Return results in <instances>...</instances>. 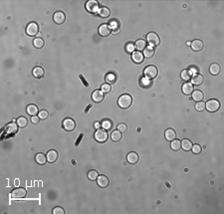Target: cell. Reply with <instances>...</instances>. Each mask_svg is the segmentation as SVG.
Here are the masks:
<instances>
[{
    "mask_svg": "<svg viewBox=\"0 0 224 214\" xmlns=\"http://www.w3.org/2000/svg\"><path fill=\"white\" fill-rule=\"evenodd\" d=\"M132 103H133V99L130 95H128V94L122 95L118 100V105L120 108H122V109L130 108V107L132 106Z\"/></svg>",
    "mask_w": 224,
    "mask_h": 214,
    "instance_id": "1",
    "label": "cell"
},
{
    "mask_svg": "<svg viewBox=\"0 0 224 214\" xmlns=\"http://www.w3.org/2000/svg\"><path fill=\"white\" fill-rule=\"evenodd\" d=\"M146 41L147 43L149 44V47H157V46L159 45L160 43V38L159 36L154 32H151L146 35Z\"/></svg>",
    "mask_w": 224,
    "mask_h": 214,
    "instance_id": "2",
    "label": "cell"
},
{
    "mask_svg": "<svg viewBox=\"0 0 224 214\" xmlns=\"http://www.w3.org/2000/svg\"><path fill=\"white\" fill-rule=\"evenodd\" d=\"M220 108V102L215 99H211L208 100L205 104V109L210 112H217Z\"/></svg>",
    "mask_w": 224,
    "mask_h": 214,
    "instance_id": "3",
    "label": "cell"
},
{
    "mask_svg": "<svg viewBox=\"0 0 224 214\" xmlns=\"http://www.w3.org/2000/svg\"><path fill=\"white\" fill-rule=\"evenodd\" d=\"M158 70L155 66H147V67L144 68V75L146 79H154L155 77L157 76Z\"/></svg>",
    "mask_w": 224,
    "mask_h": 214,
    "instance_id": "4",
    "label": "cell"
},
{
    "mask_svg": "<svg viewBox=\"0 0 224 214\" xmlns=\"http://www.w3.org/2000/svg\"><path fill=\"white\" fill-rule=\"evenodd\" d=\"M100 4L96 0H89L86 3V9L90 13H97L100 10Z\"/></svg>",
    "mask_w": 224,
    "mask_h": 214,
    "instance_id": "5",
    "label": "cell"
},
{
    "mask_svg": "<svg viewBox=\"0 0 224 214\" xmlns=\"http://www.w3.org/2000/svg\"><path fill=\"white\" fill-rule=\"evenodd\" d=\"M108 131L106 130H97L94 134V138L98 142H105L108 139Z\"/></svg>",
    "mask_w": 224,
    "mask_h": 214,
    "instance_id": "6",
    "label": "cell"
},
{
    "mask_svg": "<svg viewBox=\"0 0 224 214\" xmlns=\"http://www.w3.org/2000/svg\"><path fill=\"white\" fill-rule=\"evenodd\" d=\"M62 125H63V128H64L65 131H72L75 130L76 123H75V120H74L73 119H71V118H66V119L63 120Z\"/></svg>",
    "mask_w": 224,
    "mask_h": 214,
    "instance_id": "7",
    "label": "cell"
},
{
    "mask_svg": "<svg viewBox=\"0 0 224 214\" xmlns=\"http://www.w3.org/2000/svg\"><path fill=\"white\" fill-rule=\"evenodd\" d=\"M38 32H39V26H38L37 23L31 22V23L28 24V26L26 28V33L29 36H36Z\"/></svg>",
    "mask_w": 224,
    "mask_h": 214,
    "instance_id": "8",
    "label": "cell"
},
{
    "mask_svg": "<svg viewBox=\"0 0 224 214\" xmlns=\"http://www.w3.org/2000/svg\"><path fill=\"white\" fill-rule=\"evenodd\" d=\"M26 190L25 188H22V187H17L15 188L14 190H12V192L10 193V195H11L12 198H24V197L26 196Z\"/></svg>",
    "mask_w": 224,
    "mask_h": 214,
    "instance_id": "9",
    "label": "cell"
},
{
    "mask_svg": "<svg viewBox=\"0 0 224 214\" xmlns=\"http://www.w3.org/2000/svg\"><path fill=\"white\" fill-rule=\"evenodd\" d=\"M4 131L7 134H15L18 131V125L15 123L14 122L7 123L4 128Z\"/></svg>",
    "mask_w": 224,
    "mask_h": 214,
    "instance_id": "10",
    "label": "cell"
},
{
    "mask_svg": "<svg viewBox=\"0 0 224 214\" xmlns=\"http://www.w3.org/2000/svg\"><path fill=\"white\" fill-rule=\"evenodd\" d=\"M92 99H93V101L96 102V103L103 102V100L105 99V93H104L102 90H96V91L93 92Z\"/></svg>",
    "mask_w": 224,
    "mask_h": 214,
    "instance_id": "11",
    "label": "cell"
},
{
    "mask_svg": "<svg viewBox=\"0 0 224 214\" xmlns=\"http://www.w3.org/2000/svg\"><path fill=\"white\" fill-rule=\"evenodd\" d=\"M111 32H112V28L108 24H102V25L99 27V34L102 37L109 36V35L111 34Z\"/></svg>",
    "mask_w": 224,
    "mask_h": 214,
    "instance_id": "12",
    "label": "cell"
},
{
    "mask_svg": "<svg viewBox=\"0 0 224 214\" xmlns=\"http://www.w3.org/2000/svg\"><path fill=\"white\" fill-rule=\"evenodd\" d=\"M53 19H54V22H55L56 24H63L66 20V15L64 14V12H62V11H58V12H56L55 14L53 16Z\"/></svg>",
    "mask_w": 224,
    "mask_h": 214,
    "instance_id": "13",
    "label": "cell"
},
{
    "mask_svg": "<svg viewBox=\"0 0 224 214\" xmlns=\"http://www.w3.org/2000/svg\"><path fill=\"white\" fill-rule=\"evenodd\" d=\"M97 182H98V185L102 188L108 187L109 184H110V180H109V178L105 176V175H99L97 178Z\"/></svg>",
    "mask_w": 224,
    "mask_h": 214,
    "instance_id": "14",
    "label": "cell"
},
{
    "mask_svg": "<svg viewBox=\"0 0 224 214\" xmlns=\"http://www.w3.org/2000/svg\"><path fill=\"white\" fill-rule=\"evenodd\" d=\"M132 59H133V61L136 63V64H141V63L144 62V54L141 53V52L136 51V52H133V55H132Z\"/></svg>",
    "mask_w": 224,
    "mask_h": 214,
    "instance_id": "15",
    "label": "cell"
},
{
    "mask_svg": "<svg viewBox=\"0 0 224 214\" xmlns=\"http://www.w3.org/2000/svg\"><path fill=\"white\" fill-rule=\"evenodd\" d=\"M191 48H192L193 51L195 52H199L200 50H202V48H203V42H202L201 40H193L192 42L190 44Z\"/></svg>",
    "mask_w": 224,
    "mask_h": 214,
    "instance_id": "16",
    "label": "cell"
},
{
    "mask_svg": "<svg viewBox=\"0 0 224 214\" xmlns=\"http://www.w3.org/2000/svg\"><path fill=\"white\" fill-rule=\"evenodd\" d=\"M58 156H59V155L56 150H54V149L49 150L47 153V161H49V162H51V163L55 162V161L58 160Z\"/></svg>",
    "mask_w": 224,
    "mask_h": 214,
    "instance_id": "17",
    "label": "cell"
},
{
    "mask_svg": "<svg viewBox=\"0 0 224 214\" xmlns=\"http://www.w3.org/2000/svg\"><path fill=\"white\" fill-rule=\"evenodd\" d=\"M127 160H128V162L130 164H135L138 162V155L133 152H130L129 155H127Z\"/></svg>",
    "mask_w": 224,
    "mask_h": 214,
    "instance_id": "18",
    "label": "cell"
},
{
    "mask_svg": "<svg viewBox=\"0 0 224 214\" xmlns=\"http://www.w3.org/2000/svg\"><path fill=\"white\" fill-rule=\"evenodd\" d=\"M181 90L184 95H186V96L191 95L193 92V86L191 83H185V84H183V86H182Z\"/></svg>",
    "mask_w": 224,
    "mask_h": 214,
    "instance_id": "19",
    "label": "cell"
},
{
    "mask_svg": "<svg viewBox=\"0 0 224 214\" xmlns=\"http://www.w3.org/2000/svg\"><path fill=\"white\" fill-rule=\"evenodd\" d=\"M165 139L169 141H171L176 139V133L173 130V128H167V130L165 131Z\"/></svg>",
    "mask_w": 224,
    "mask_h": 214,
    "instance_id": "20",
    "label": "cell"
},
{
    "mask_svg": "<svg viewBox=\"0 0 224 214\" xmlns=\"http://www.w3.org/2000/svg\"><path fill=\"white\" fill-rule=\"evenodd\" d=\"M203 98H204L203 93L199 91V90H196V91L192 92V100L195 101V102H201V101L203 100Z\"/></svg>",
    "mask_w": 224,
    "mask_h": 214,
    "instance_id": "21",
    "label": "cell"
},
{
    "mask_svg": "<svg viewBox=\"0 0 224 214\" xmlns=\"http://www.w3.org/2000/svg\"><path fill=\"white\" fill-rule=\"evenodd\" d=\"M180 142H181V147L185 150V152H189V150H191V149H192L193 144L190 139H182V141H180Z\"/></svg>",
    "mask_w": 224,
    "mask_h": 214,
    "instance_id": "22",
    "label": "cell"
},
{
    "mask_svg": "<svg viewBox=\"0 0 224 214\" xmlns=\"http://www.w3.org/2000/svg\"><path fill=\"white\" fill-rule=\"evenodd\" d=\"M27 114L30 115V116H36V115L39 112V109L36 105H29L26 109Z\"/></svg>",
    "mask_w": 224,
    "mask_h": 214,
    "instance_id": "23",
    "label": "cell"
},
{
    "mask_svg": "<svg viewBox=\"0 0 224 214\" xmlns=\"http://www.w3.org/2000/svg\"><path fill=\"white\" fill-rule=\"evenodd\" d=\"M220 71H221L220 66L218 65V64H216V63H213V64L210 65V67H209V72L211 73L212 75L217 76L218 74L220 73Z\"/></svg>",
    "mask_w": 224,
    "mask_h": 214,
    "instance_id": "24",
    "label": "cell"
},
{
    "mask_svg": "<svg viewBox=\"0 0 224 214\" xmlns=\"http://www.w3.org/2000/svg\"><path fill=\"white\" fill-rule=\"evenodd\" d=\"M146 41L143 40V39H138V40H136V42L135 43V48L138 51L141 52V51H144V49H146Z\"/></svg>",
    "mask_w": 224,
    "mask_h": 214,
    "instance_id": "25",
    "label": "cell"
},
{
    "mask_svg": "<svg viewBox=\"0 0 224 214\" xmlns=\"http://www.w3.org/2000/svg\"><path fill=\"white\" fill-rule=\"evenodd\" d=\"M98 14H99L100 17H102V18H108L109 16L111 15V11H110V9H109V8L102 7V8H100Z\"/></svg>",
    "mask_w": 224,
    "mask_h": 214,
    "instance_id": "26",
    "label": "cell"
},
{
    "mask_svg": "<svg viewBox=\"0 0 224 214\" xmlns=\"http://www.w3.org/2000/svg\"><path fill=\"white\" fill-rule=\"evenodd\" d=\"M204 81V78L203 76L201 75V74H196V75H194L192 77V83L196 85V86H199V85H201L202 83H203Z\"/></svg>",
    "mask_w": 224,
    "mask_h": 214,
    "instance_id": "27",
    "label": "cell"
},
{
    "mask_svg": "<svg viewBox=\"0 0 224 214\" xmlns=\"http://www.w3.org/2000/svg\"><path fill=\"white\" fill-rule=\"evenodd\" d=\"M44 69L41 67H35L33 69V76L35 78H42L43 76H44Z\"/></svg>",
    "mask_w": 224,
    "mask_h": 214,
    "instance_id": "28",
    "label": "cell"
},
{
    "mask_svg": "<svg viewBox=\"0 0 224 214\" xmlns=\"http://www.w3.org/2000/svg\"><path fill=\"white\" fill-rule=\"evenodd\" d=\"M111 139L113 141H119L122 139V133L120 131H113L111 133Z\"/></svg>",
    "mask_w": 224,
    "mask_h": 214,
    "instance_id": "29",
    "label": "cell"
},
{
    "mask_svg": "<svg viewBox=\"0 0 224 214\" xmlns=\"http://www.w3.org/2000/svg\"><path fill=\"white\" fill-rule=\"evenodd\" d=\"M143 54H144V57H146V58H147V59L152 58V56L154 55V50L152 47H146Z\"/></svg>",
    "mask_w": 224,
    "mask_h": 214,
    "instance_id": "30",
    "label": "cell"
},
{
    "mask_svg": "<svg viewBox=\"0 0 224 214\" xmlns=\"http://www.w3.org/2000/svg\"><path fill=\"white\" fill-rule=\"evenodd\" d=\"M35 160H36L37 163L45 164L46 161H47V156L43 155L42 152H40V153H37V155H36V157H35Z\"/></svg>",
    "mask_w": 224,
    "mask_h": 214,
    "instance_id": "31",
    "label": "cell"
},
{
    "mask_svg": "<svg viewBox=\"0 0 224 214\" xmlns=\"http://www.w3.org/2000/svg\"><path fill=\"white\" fill-rule=\"evenodd\" d=\"M101 125H102V128H104V130L109 131V130H111L112 127H113V123H112L111 120L106 119V120H104L102 123H101Z\"/></svg>",
    "mask_w": 224,
    "mask_h": 214,
    "instance_id": "32",
    "label": "cell"
},
{
    "mask_svg": "<svg viewBox=\"0 0 224 214\" xmlns=\"http://www.w3.org/2000/svg\"><path fill=\"white\" fill-rule=\"evenodd\" d=\"M116 81H117V76L115 75L114 73H109L108 75L106 76V82L108 84H110V85L115 84L116 83Z\"/></svg>",
    "mask_w": 224,
    "mask_h": 214,
    "instance_id": "33",
    "label": "cell"
},
{
    "mask_svg": "<svg viewBox=\"0 0 224 214\" xmlns=\"http://www.w3.org/2000/svg\"><path fill=\"white\" fill-rule=\"evenodd\" d=\"M44 40L42 39V38H39V37H37V38H35L34 39V41H33V45H34V47L35 48H37V49H41L44 46Z\"/></svg>",
    "mask_w": 224,
    "mask_h": 214,
    "instance_id": "34",
    "label": "cell"
},
{
    "mask_svg": "<svg viewBox=\"0 0 224 214\" xmlns=\"http://www.w3.org/2000/svg\"><path fill=\"white\" fill-rule=\"evenodd\" d=\"M180 76H181V79L183 81H189L190 79L192 78V77H191L192 76V74H191V72L189 70H183L181 72V75Z\"/></svg>",
    "mask_w": 224,
    "mask_h": 214,
    "instance_id": "35",
    "label": "cell"
},
{
    "mask_svg": "<svg viewBox=\"0 0 224 214\" xmlns=\"http://www.w3.org/2000/svg\"><path fill=\"white\" fill-rule=\"evenodd\" d=\"M170 147L174 152H177V150L181 147V142H180V141H178V139H173L170 144Z\"/></svg>",
    "mask_w": 224,
    "mask_h": 214,
    "instance_id": "36",
    "label": "cell"
},
{
    "mask_svg": "<svg viewBox=\"0 0 224 214\" xmlns=\"http://www.w3.org/2000/svg\"><path fill=\"white\" fill-rule=\"evenodd\" d=\"M27 123H28V120H27V119L25 117H20L17 119V125L18 127L20 128H25L27 125Z\"/></svg>",
    "mask_w": 224,
    "mask_h": 214,
    "instance_id": "37",
    "label": "cell"
},
{
    "mask_svg": "<svg viewBox=\"0 0 224 214\" xmlns=\"http://www.w3.org/2000/svg\"><path fill=\"white\" fill-rule=\"evenodd\" d=\"M98 171L97 170H90L89 172H88V178L90 180H97V178H98Z\"/></svg>",
    "mask_w": 224,
    "mask_h": 214,
    "instance_id": "38",
    "label": "cell"
},
{
    "mask_svg": "<svg viewBox=\"0 0 224 214\" xmlns=\"http://www.w3.org/2000/svg\"><path fill=\"white\" fill-rule=\"evenodd\" d=\"M195 110L198 112H202L203 110H205V103L204 102H197L195 105Z\"/></svg>",
    "mask_w": 224,
    "mask_h": 214,
    "instance_id": "39",
    "label": "cell"
},
{
    "mask_svg": "<svg viewBox=\"0 0 224 214\" xmlns=\"http://www.w3.org/2000/svg\"><path fill=\"white\" fill-rule=\"evenodd\" d=\"M38 116H39L40 120H46L49 117V112L46 110H42V111L38 112Z\"/></svg>",
    "mask_w": 224,
    "mask_h": 214,
    "instance_id": "40",
    "label": "cell"
},
{
    "mask_svg": "<svg viewBox=\"0 0 224 214\" xmlns=\"http://www.w3.org/2000/svg\"><path fill=\"white\" fill-rule=\"evenodd\" d=\"M111 90H112V86L110 84H104V85H102V91L104 92V93H110L111 92Z\"/></svg>",
    "mask_w": 224,
    "mask_h": 214,
    "instance_id": "41",
    "label": "cell"
},
{
    "mask_svg": "<svg viewBox=\"0 0 224 214\" xmlns=\"http://www.w3.org/2000/svg\"><path fill=\"white\" fill-rule=\"evenodd\" d=\"M193 153H195V155H197V153H200L201 152V147L199 144H193L192 145V149H191Z\"/></svg>",
    "mask_w": 224,
    "mask_h": 214,
    "instance_id": "42",
    "label": "cell"
},
{
    "mask_svg": "<svg viewBox=\"0 0 224 214\" xmlns=\"http://www.w3.org/2000/svg\"><path fill=\"white\" fill-rule=\"evenodd\" d=\"M127 130H128V125L124 123H120V125H118V131H120L121 133H125Z\"/></svg>",
    "mask_w": 224,
    "mask_h": 214,
    "instance_id": "43",
    "label": "cell"
},
{
    "mask_svg": "<svg viewBox=\"0 0 224 214\" xmlns=\"http://www.w3.org/2000/svg\"><path fill=\"white\" fill-rule=\"evenodd\" d=\"M52 213L53 214H65V210L64 208L62 207H55L52 211Z\"/></svg>",
    "mask_w": 224,
    "mask_h": 214,
    "instance_id": "44",
    "label": "cell"
},
{
    "mask_svg": "<svg viewBox=\"0 0 224 214\" xmlns=\"http://www.w3.org/2000/svg\"><path fill=\"white\" fill-rule=\"evenodd\" d=\"M125 51L129 52V53H133V51H135V45L132 43H128L127 46H125Z\"/></svg>",
    "mask_w": 224,
    "mask_h": 214,
    "instance_id": "45",
    "label": "cell"
},
{
    "mask_svg": "<svg viewBox=\"0 0 224 214\" xmlns=\"http://www.w3.org/2000/svg\"><path fill=\"white\" fill-rule=\"evenodd\" d=\"M31 122H32V123H39V122H40V118H39V116H32V118H31Z\"/></svg>",
    "mask_w": 224,
    "mask_h": 214,
    "instance_id": "46",
    "label": "cell"
},
{
    "mask_svg": "<svg viewBox=\"0 0 224 214\" xmlns=\"http://www.w3.org/2000/svg\"><path fill=\"white\" fill-rule=\"evenodd\" d=\"M111 25H112V27H113V28H112V29H115V30H116V29H118L119 28V26H118V23H117V22H113V21H112V23H111Z\"/></svg>",
    "mask_w": 224,
    "mask_h": 214,
    "instance_id": "47",
    "label": "cell"
},
{
    "mask_svg": "<svg viewBox=\"0 0 224 214\" xmlns=\"http://www.w3.org/2000/svg\"><path fill=\"white\" fill-rule=\"evenodd\" d=\"M100 127H102V125H101V123L96 122V123H94V128H99Z\"/></svg>",
    "mask_w": 224,
    "mask_h": 214,
    "instance_id": "48",
    "label": "cell"
},
{
    "mask_svg": "<svg viewBox=\"0 0 224 214\" xmlns=\"http://www.w3.org/2000/svg\"><path fill=\"white\" fill-rule=\"evenodd\" d=\"M82 138H83V133H81V134H80V136H79V139H78V141H77V142H76V145H78V144H79V141H81V139H82Z\"/></svg>",
    "mask_w": 224,
    "mask_h": 214,
    "instance_id": "49",
    "label": "cell"
},
{
    "mask_svg": "<svg viewBox=\"0 0 224 214\" xmlns=\"http://www.w3.org/2000/svg\"><path fill=\"white\" fill-rule=\"evenodd\" d=\"M120 31H121V28H118L116 30H113V33L114 34H118V33H120Z\"/></svg>",
    "mask_w": 224,
    "mask_h": 214,
    "instance_id": "50",
    "label": "cell"
},
{
    "mask_svg": "<svg viewBox=\"0 0 224 214\" xmlns=\"http://www.w3.org/2000/svg\"><path fill=\"white\" fill-rule=\"evenodd\" d=\"M190 44H191V42H190V41H188V42H187V45L190 46Z\"/></svg>",
    "mask_w": 224,
    "mask_h": 214,
    "instance_id": "51",
    "label": "cell"
}]
</instances>
